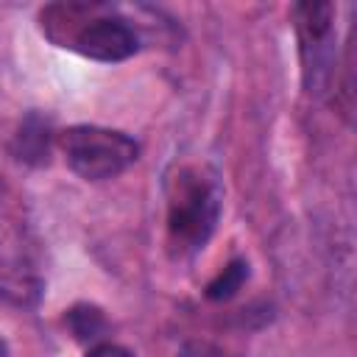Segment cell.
<instances>
[{"mask_svg": "<svg viewBox=\"0 0 357 357\" xmlns=\"http://www.w3.org/2000/svg\"><path fill=\"white\" fill-rule=\"evenodd\" d=\"M0 357H8V349H6V340L0 337Z\"/></svg>", "mask_w": 357, "mask_h": 357, "instance_id": "9c48e42d", "label": "cell"}, {"mask_svg": "<svg viewBox=\"0 0 357 357\" xmlns=\"http://www.w3.org/2000/svg\"><path fill=\"white\" fill-rule=\"evenodd\" d=\"M50 148H53V131H50V123L47 117H42L39 112H28L17 131H14V139H11V153L17 162L22 165H47L50 159Z\"/></svg>", "mask_w": 357, "mask_h": 357, "instance_id": "5b68a950", "label": "cell"}, {"mask_svg": "<svg viewBox=\"0 0 357 357\" xmlns=\"http://www.w3.org/2000/svg\"><path fill=\"white\" fill-rule=\"evenodd\" d=\"M64 324H67V329L73 332L75 340L89 343V346L100 343L106 329H109V321H106L103 310L95 307V304H75V307H70L67 315H64Z\"/></svg>", "mask_w": 357, "mask_h": 357, "instance_id": "8992f818", "label": "cell"}, {"mask_svg": "<svg viewBox=\"0 0 357 357\" xmlns=\"http://www.w3.org/2000/svg\"><path fill=\"white\" fill-rule=\"evenodd\" d=\"M293 28L298 39L301 89L310 98H326L337 75V42H335V6L324 0H307L293 6Z\"/></svg>", "mask_w": 357, "mask_h": 357, "instance_id": "7a4b0ae2", "label": "cell"}, {"mask_svg": "<svg viewBox=\"0 0 357 357\" xmlns=\"http://www.w3.org/2000/svg\"><path fill=\"white\" fill-rule=\"evenodd\" d=\"M84 357H134L131 349L120 346V343H112V340H100V343H92L86 349Z\"/></svg>", "mask_w": 357, "mask_h": 357, "instance_id": "ba28073f", "label": "cell"}, {"mask_svg": "<svg viewBox=\"0 0 357 357\" xmlns=\"http://www.w3.org/2000/svg\"><path fill=\"white\" fill-rule=\"evenodd\" d=\"M248 262L243 259V257H234L209 284H206V290H204V296L209 298V301H229V298H234L240 290H243V284L248 282Z\"/></svg>", "mask_w": 357, "mask_h": 357, "instance_id": "52a82bcc", "label": "cell"}, {"mask_svg": "<svg viewBox=\"0 0 357 357\" xmlns=\"http://www.w3.org/2000/svg\"><path fill=\"white\" fill-rule=\"evenodd\" d=\"M31 231L17 218H0V296L17 307H33L42 296Z\"/></svg>", "mask_w": 357, "mask_h": 357, "instance_id": "277c9868", "label": "cell"}, {"mask_svg": "<svg viewBox=\"0 0 357 357\" xmlns=\"http://www.w3.org/2000/svg\"><path fill=\"white\" fill-rule=\"evenodd\" d=\"M67 167L84 181H106L126 173L139 159L134 137L103 126H70L59 134Z\"/></svg>", "mask_w": 357, "mask_h": 357, "instance_id": "3957f363", "label": "cell"}, {"mask_svg": "<svg viewBox=\"0 0 357 357\" xmlns=\"http://www.w3.org/2000/svg\"><path fill=\"white\" fill-rule=\"evenodd\" d=\"M223 192L204 165H181L167 178V243L176 257L198 254L220 220Z\"/></svg>", "mask_w": 357, "mask_h": 357, "instance_id": "6da1fadb", "label": "cell"}]
</instances>
